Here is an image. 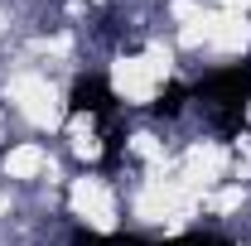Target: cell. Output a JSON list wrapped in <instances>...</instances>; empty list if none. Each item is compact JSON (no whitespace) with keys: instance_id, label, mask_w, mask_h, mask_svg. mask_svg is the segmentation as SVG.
I'll list each match as a JSON object with an SVG mask.
<instances>
[{"instance_id":"6da1fadb","label":"cell","mask_w":251,"mask_h":246,"mask_svg":"<svg viewBox=\"0 0 251 246\" xmlns=\"http://www.w3.org/2000/svg\"><path fill=\"white\" fill-rule=\"evenodd\" d=\"M193 101H203V106L213 111V121H218V130L227 140L242 135V130H247V106H251V58L208 73V77L193 87Z\"/></svg>"},{"instance_id":"277c9868","label":"cell","mask_w":251,"mask_h":246,"mask_svg":"<svg viewBox=\"0 0 251 246\" xmlns=\"http://www.w3.org/2000/svg\"><path fill=\"white\" fill-rule=\"evenodd\" d=\"M73 246H155L145 242V237H121V232H111V237H97V232H77Z\"/></svg>"},{"instance_id":"5b68a950","label":"cell","mask_w":251,"mask_h":246,"mask_svg":"<svg viewBox=\"0 0 251 246\" xmlns=\"http://www.w3.org/2000/svg\"><path fill=\"white\" fill-rule=\"evenodd\" d=\"M155 246H232L227 237H208V232H188V237H174V242H155Z\"/></svg>"},{"instance_id":"3957f363","label":"cell","mask_w":251,"mask_h":246,"mask_svg":"<svg viewBox=\"0 0 251 246\" xmlns=\"http://www.w3.org/2000/svg\"><path fill=\"white\" fill-rule=\"evenodd\" d=\"M188 97H193V87H184V82H169V87H159V97L150 101V111H155V116H179Z\"/></svg>"},{"instance_id":"7a4b0ae2","label":"cell","mask_w":251,"mask_h":246,"mask_svg":"<svg viewBox=\"0 0 251 246\" xmlns=\"http://www.w3.org/2000/svg\"><path fill=\"white\" fill-rule=\"evenodd\" d=\"M82 111L111 121V111H116V92H111L106 77H97V73H92V77H77V82H73V92H68V116H82Z\"/></svg>"}]
</instances>
